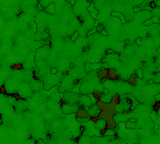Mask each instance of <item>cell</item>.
<instances>
[{
	"label": "cell",
	"instance_id": "3",
	"mask_svg": "<svg viewBox=\"0 0 160 144\" xmlns=\"http://www.w3.org/2000/svg\"><path fill=\"white\" fill-rule=\"evenodd\" d=\"M98 114H99V108H98V106L92 105L88 108V115H89V117H96Z\"/></svg>",
	"mask_w": 160,
	"mask_h": 144
},
{
	"label": "cell",
	"instance_id": "4",
	"mask_svg": "<svg viewBox=\"0 0 160 144\" xmlns=\"http://www.w3.org/2000/svg\"><path fill=\"white\" fill-rule=\"evenodd\" d=\"M77 122H79V123H88L89 117H77Z\"/></svg>",
	"mask_w": 160,
	"mask_h": 144
},
{
	"label": "cell",
	"instance_id": "11",
	"mask_svg": "<svg viewBox=\"0 0 160 144\" xmlns=\"http://www.w3.org/2000/svg\"><path fill=\"white\" fill-rule=\"evenodd\" d=\"M159 110H160V104H159Z\"/></svg>",
	"mask_w": 160,
	"mask_h": 144
},
{
	"label": "cell",
	"instance_id": "10",
	"mask_svg": "<svg viewBox=\"0 0 160 144\" xmlns=\"http://www.w3.org/2000/svg\"><path fill=\"white\" fill-rule=\"evenodd\" d=\"M136 43H138V44H141V39H136Z\"/></svg>",
	"mask_w": 160,
	"mask_h": 144
},
{
	"label": "cell",
	"instance_id": "9",
	"mask_svg": "<svg viewBox=\"0 0 160 144\" xmlns=\"http://www.w3.org/2000/svg\"><path fill=\"white\" fill-rule=\"evenodd\" d=\"M156 100H157L158 103H160V95H157V96H156Z\"/></svg>",
	"mask_w": 160,
	"mask_h": 144
},
{
	"label": "cell",
	"instance_id": "6",
	"mask_svg": "<svg viewBox=\"0 0 160 144\" xmlns=\"http://www.w3.org/2000/svg\"><path fill=\"white\" fill-rule=\"evenodd\" d=\"M104 135H106V136L114 135V130H112V128H108V130H106V131L104 132Z\"/></svg>",
	"mask_w": 160,
	"mask_h": 144
},
{
	"label": "cell",
	"instance_id": "5",
	"mask_svg": "<svg viewBox=\"0 0 160 144\" xmlns=\"http://www.w3.org/2000/svg\"><path fill=\"white\" fill-rule=\"evenodd\" d=\"M152 81H155V82H159L160 83V72L156 73V74H153V79H152Z\"/></svg>",
	"mask_w": 160,
	"mask_h": 144
},
{
	"label": "cell",
	"instance_id": "2",
	"mask_svg": "<svg viewBox=\"0 0 160 144\" xmlns=\"http://www.w3.org/2000/svg\"><path fill=\"white\" fill-rule=\"evenodd\" d=\"M107 126V122L106 119H99V120H97L96 123H95V128L97 130V131H103V130H105Z\"/></svg>",
	"mask_w": 160,
	"mask_h": 144
},
{
	"label": "cell",
	"instance_id": "8",
	"mask_svg": "<svg viewBox=\"0 0 160 144\" xmlns=\"http://www.w3.org/2000/svg\"><path fill=\"white\" fill-rule=\"evenodd\" d=\"M77 37H78V33H75L73 36H72V39H76Z\"/></svg>",
	"mask_w": 160,
	"mask_h": 144
},
{
	"label": "cell",
	"instance_id": "1",
	"mask_svg": "<svg viewBox=\"0 0 160 144\" xmlns=\"http://www.w3.org/2000/svg\"><path fill=\"white\" fill-rule=\"evenodd\" d=\"M62 110H63L66 114H72V113H76V112H78V107H77L76 105L66 104V105L62 106Z\"/></svg>",
	"mask_w": 160,
	"mask_h": 144
},
{
	"label": "cell",
	"instance_id": "7",
	"mask_svg": "<svg viewBox=\"0 0 160 144\" xmlns=\"http://www.w3.org/2000/svg\"><path fill=\"white\" fill-rule=\"evenodd\" d=\"M136 77L140 79H142V77H143V73H142V69H138L136 70Z\"/></svg>",
	"mask_w": 160,
	"mask_h": 144
}]
</instances>
